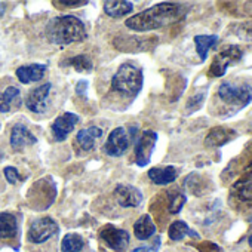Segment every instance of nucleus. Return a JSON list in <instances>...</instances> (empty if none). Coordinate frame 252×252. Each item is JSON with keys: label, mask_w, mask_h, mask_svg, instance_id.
<instances>
[{"label": "nucleus", "mask_w": 252, "mask_h": 252, "mask_svg": "<svg viewBox=\"0 0 252 252\" xmlns=\"http://www.w3.org/2000/svg\"><path fill=\"white\" fill-rule=\"evenodd\" d=\"M128 147H129V138L126 135L125 128H116L110 132L104 144V152L111 158H120L126 153Z\"/></svg>", "instance_id": "9b49d317"}, {"label": "nucleus", "mask_w": 252, "mask_h": 252, "mask_svg": "<svg viewBox=\"0 0 252 252\" xmlns=\"http://www.w3.org/2000/svg\"><path fill=\"white\" fill-rule=\"evenodd\" d=\"M17 231H18L17 217L9 212H0V240L15 237Z\"/></svg>", "instance_id": "aec40b11"}, {"label": "nucleus", "mask_w": 252, "mask_h": 252, "mask_svg": "<svg viewBox=\"0 0 252 252\" xmlns=\"http://www.w3.org/2000/svg\"><path fill=\"white\" fill-rule=\"evenodd\" d=\"M156 233V225L150 215H143L134 224V234L140 240H147Z\"/></svg>", "instance_id": "4be33fe9"}, {"label": "nucleus", "mask_w": 252, "mask_h": 252, "mask_svg": "<svg viewBox=\"0 0 252 252\" xmlns=\"http://www.w3.org/2000/svg\"><path fill=\"white\" fill-rule=\"evenodd\" d=\"M58 231V224L49 218V217H43L39 220H34L29 228V240L32 243H45L46 240H49L55 233Z\"/></svg>", "instance_id": "0eeeda50"}, {"label": "nucleus", "mask_w": 252, "mask_h": 252, "mask_svg": "<svg viewBox=\"0 0 252 252\" xmlns=\"http://www.w3.org/2000/svg\"><path fill=\"white\" fill-rule=\"evenodd\" d=\"M249 147H252V143H251V144H249Z\"/></svg>", "instance_id": "ea45409f"}, {"label": "nucleus", "mask_w": 252, "mask_h": 252, "mask_svg": "<svg viewBox=\"0 0 252 252\" xmlns=\"http://www.w3.org/2000/svg\"><path fill=\"white\" fill-rule=\"evenodd\" d=\"M249 171H252V163L249 165Z\"/></svg>", "instance_id": "58836bf2"}, {"label": "nucleus", "mask_w": 252, "mask_h": 252, "mask_svg": "<svg viewBox=\"0 0 252 252\" xmlns=\"http://www.w3.org/2000/svg\"><path fill=\"white\" fill-rule=\"evenodd\" d=\"M158 42L156 37H138V36H119L113 40L116 49L122 52H141L149 51L152 45Z\"/></svg>", "instance_id": "9d476101"}, {"label": "nucleus", "mask_w": 252, "mask_h": 252, "mask_svg": "<svg viewBox=\"0 0 252 252\" xmlns=\"http://www.w3.org/2000/svg\"><path fill=\"white\" fill-rule=\"evenodd\" d=\"M237 135L236 131L233 129H228V128H214L205 138V146L206 147H211V149H217V147H221L224 144H227L228 141L234 140V137Z\"/></svg>", "instance_id": "f3484780"}, {"label": "nucleus", "mask_w": 252, "mask_h": 252, "mask_svg": "<svg viewBox=\"0 0 252 252\" xmlns=\"http://www.w3.org/2000/svg\"><path fill=\"white\" fill-rule=\"evenodd\" d=\"M233 193L237 199L246 205H252V177L237 181L233 186Z\"/></svg>", "instance_id": "393cba45"}, {"label": "nucleus", "mask_w": 252, "mask_h": 252, "mask_svg": "<svg viewBox=\"0 0 252 252\" xmlns=\"http://www.w3.org/2000/svg\"><path fill=\"white\" fill-rule=\"evenodd\" d=\"M46 39L60 46H65L74 42H82L86 39V29L85 24L73 17V15H63L52 18L45 30Z\"/></svg>", "instance_id": "f03ea898"}, {"label": "nucleus", "mask_w": 252, "mask_h": 252, "mask_svg": "<svg viewBox=\"0 0 252 252\" xmlns=\"http://www.w3.org/2000/svg\"><path fill=\"white\" fill-rule=\"evenodd\" d=\"M243 57V52L239 46H227L224 51H221L218 55H215L212 64H211V68L208 71V74L211 77H221L225 74L227 68L230 64H234L237 61H240Z\"/></svg>", "instance_id": "423d86ee"}, {"label": "nucleus", "mask_w": 252, "mask_h": 252, "mask_svg": "<svg viewBox=\"0 0 252 252\" xmlns=\"http://www.w3.org/2000/svg\"><path fill=\"white\" fill-rule=\"evenodd\" d=\"M203 99H205V92L194 94V95L189 99V102H187V110H189V111H194V110L200 108Z\"/></svg>", "instance_id": "2f4dec72"}, {"label": "nucleus", "mask_w": 252, "mask_h": 252, "mask_svg": "<svg viewBox=\"0 0 252 252\" xmlns=\"http://www.w3.org/2000/svg\"><path fill=\"white\" fill-rule=\"evenodd\" d=\"M132 252H150V248H147V246H140V248H135Z\"/></svg>", "instance_id": "c9c22d12"}, {"label": "nucleus", "mask_w": 252, "mask_h": 252, "mask_svg": "<svg viewBox=\"0 0 252 252\" xmlns=\"http://www.w3.org/2000/svg\"><path fill=\"white\" fill-rule=\"evenodd\" d=\"M55 197H57V187L48 178H42L36 181L29 191V202L37 211L48 209L54 203Z\"/></svg>", "instance_id": "39448f33"}, {"label": "nucleus", "mask_w": 252, "mask_h": 252, "mask_svg": "<svg viewBox=\"0 0 252 252\" xmlns=\"http://www.w3.org/2000/svg\"><path fill=\"white\" fill-rule=\"evenodd\" d=\"M3 174H5V178L8 180L9 184H17L21 180V175H20L18 169L14 168V166H6L3 169Z\"/></svg>", "instance_id": "473e14b6"}, {"label": "nucleus", "mask_w": 252, "mask_h": 252, "mask_svg": "<svg viewBox=\"0 0 252 252\" xmlns=\"http://www.w3.org/2000/svg\"><path fill=\"white\" fill-rule=\"evenodd\" d=\"M218 98L236 113L252 101V88L245 82H222L218 88Z\"/></svg>", "instance_id": "20e7f679"}, {"label": "nucleus", "mask_w": 252, "mask_h": 252, "mask_svg": "<svg viewBox=\"0 0 252 252\" xmlns=\"http://www.w3.org/2000/svg\"><path fill=\"white\" fill-rule=\"evenodd\" d=\"M88 2L86 0H55L54 5L61 6V8H80L85 6Z\"/></svg>", "instance_id": "7c9ffc66"}, {"label": "nucleus", "mask_w": 252, "mask_h": 252, "mask_svg": "<svg viewBox=\"0 0 252 252\" xmlns=\"http://www.w3.org/2000/svg\"><path fill=\"white\" fill-rule=\"evenodd\" d=\"M99 237L104 240V243L111 248L116 252H123L129 245V233L126 230L117 228L111 224L105 225L99 231Z\"/></svg>", "instance_id": "6e6552de"}, {"label": "nucleus", "mask_w": 252, "mask_h": 252, "mask_svg": "<svg viewBox=\"0 0 252 252\" xmlns=\"http://www.w3.org/2000/svg\"><path fill=\"white\" fill-rule=\"evenodd\" d=\"M249 245H251V246H252V236H251V237H249Z\"/></svg>", "instance_id": "4c0bfd02"}, {"label": "nucleus", "mask_w": 252, "mask_h": 252, "mask_svg": "<svg viewBox=\"0 0 252 252\" xmlns=\"http://www.w3.org/2000/svg\"><path fill=\"white\" fill-rule=\"evenodd\" d=\"M158 143V134L155 131H144L135 143V162L138 166L150 163L155 146Z\"/></svg>", "instance_id": "1a4fd4ad"}, {"label": "nucleus", "mask_w": 252, "mask_h": 252, "mask_svg": "<svg viewBox=\"0 0 252 252\" xmlns=\"http://www.w3.org/2000/svg\"><path fill=\"white\" fill-rule=\"evenodd\" d=\"M187 9L180 3H158L126 20L125 26L132 32H153L171 26L184 18Z\"/></svg>", "instance_id": "f257e3e1"}, {"label": "nucleus", "mask_w": 252, "mask_h": 252, "mask_svg": "<svg viewBox=\"0 0 252 252\" xmlns=\"http://www.w3.org/2000/svg\"><path fill=\"white\" fill-rule=\"evenodd\" d=\"M51 83H43L40 86H37L36 89H33L27 98H26V107L33 111V113H45L46 108H48V96H49V92H51Z\"/></svg>", "instance_id": "ddd939ff"}, {"label": "nucleus", "mask_w": 252, "mask_h": 252, "mask_svg": "<svg viewBox=\"0 0 252 252\" xmlns=\"http://www.w3.org/2000/svg\"><path fill=\"white\" fill-rule=\"evenodd\" d=\"M178 172L174 166H163V168H152L149 171V178L158 186H166L177 180Z\"/></svg>", "instance_id": "6ab92c4d"}, {"label": "nucleus", "mask_w": 252, "mask_h": 252, "mask_svg": "<svg viewBox=\"0 0 252 252\" xmlns=\"http://www.w3.org/2000/svg\"><path fill=\"white\" fill-rule=\"evenodd\" d=\"M104 11L111 18H122L129 15L134 11V5L126 0H116V2H104Z\"/></svg>", "instance_id": "412c9836"}, {"label": "nucleus", "mask_w": 252, "mask_h": 252, "mask_svg": "<svg viewBox=\"0 0 252 252\" xmlns=\"http://www.w3.org/2000/svg\"><path fill=\"white\" fill-rule=\"evenodd\" d=\"M114 196L120 206L123 208H135L143 200V193L129 184H119L114 189Z\"/></svg>", "instance_id": "4468645a"}, {"label": "nucleus", "mask_w": 252, "mask_h": 252, "mask_svg": "<svg viewBox=\"0 0 252 252\" xmlns=\"http://www.w3.org/2000/svg\"><path fill=\"white\" fill-rule=\"evenodd\" d=\"M20 101V89L15 86H9L6 91L0 92V111L8 113L12 108V104Z\"/></svg>", "instance_id": "cd10ccee"}, {"label": "nucleus", "mask_w": 252, "mask_h": 252, "mask_svg": "<svg viewBox=\"0 0 252 252\" xmlns=\"http://www.w3.org/2000/svg\"><path fill=\"white\" fill-rule=\"evenodd\" d=\"M197 249L200 252H222V249L218 245L212 243V242H203V243H200L197 246Z\"/></svg>", "instance_id": "72a5a7b5"}, {"label": "nucleus", "mask_w": 252, "mask_h": 252, "mask_svg": "<svg viewBox=\"0 0 252 252\" xmlns=\"http://www.w3.org/2000/svg\"><path fill=\"white\" fill-rule=\"evenodd\" d=\"M242 40H246V42H252V23H243V24H239L236 27V32H234Z\"/></svg>", "instance_id": "c756f323"}, {"label": "nucleus", "mask_w": 252, "mask_h": 252, "mask_svg": "<svg viewBox=\"0 0 252 252\" xmlns=\"http://www.w3.org/2000/svg\"><path fill=\"white\" fill-rule=\"evenodd\" d=\"M187 202V197L186 194H183L181 191L178 190H174V191H169V202H168V209L171 214H178L183 206L186 205Z\"/></svg>", "instance_id": "c85d7f7f"}, {"label": "nucleus", "mask_w": 252, "mask_h": 252, "mask_svg": "<svg viewBox=\"0 0 252 252\" xmlns=\"http://www.w3.org/2000/svg\"><path fill=\"white\" fill-rule=\"evenodd\" d=\"M85 246V240L77 233H68L63 237L61 251L63 252H80Z\"/></svg>", "instance_id": "bb28decb"}, {"label": "nucleus", "mask_w": 252, "mask_h": 252, "mask_svg": "<svg viewBox=\"0 0 252 252\" xmlns=\"http://www.w3.org/2000/svg\"><path fill=\"white\" fill-rule=\"evenodd\" d=\"M65 67H73L74 70L80 71V73H89L92 70V61L88 55L85 54H80V55H76V57H71V58H67L61 63Z\"/></svg>", "instance_id": "a878e982"}, {"label": "nucleus", "mask_w": 252, "mask_h": 252, "mask_svg": "<svg viewBox=\"0 0 252 252\" xmlns=\"http://www.w3.org/2000/svg\"><path fill=\"white\" fill-rule=\"evenodd\" d=\"M5 11H6V6H5V3H0V17H2V15L5 14Z\"/></svg>", "instance_id": "e433bc0d"}, {"label": "nucleus", "mask_w": 252, "mask_h": 252, "mask_svg": "<svg viewBox=\"0 0 252 252\" xmlns=\"http://www.w3.org/2000/svg\"><path fill=\"white\" fill-rule=\"evenodd\" d=\"M102 137V129L98 128V126H89V128L80 129L76 135V141L79 144V147L85 152H91L95 149V144L98 141V138Z\"/></svg>", "instance_id": "dca6fc26"}, {"label": "nucleus", "mask_w": 252, "mask_h": 252, "mask_svg": "<svg viewBox=\"0 0 252 252\" xmlns=\"http://www.w3.org/2000/svg\"><path fill=\"white\" fill-rule=\"evenodd\" d=\"M45 71H46V65H43V64L21 65L17 68V77L20 79L21 83L29 85V83L40 80L45 76Z\"/></svg>", "instance_id": "a211bd4d"}, {"label": "nucleus", "mask_w": 252, "mask_h": 252, "mask_svg": "<svg viewBox=\"0 0 252 252\" xmlns=\"http://www.w3.org/2000/svg\"><path fill=\"white\" fill-rule=\"evenodd\" d=\"M144 83L143 70L131 63L122 64L111 77V91L119 92L128 98H135Z\"/></svg>", "instance_id": "7ed1b4c3"}, {"label": "nucleus", "mask_w": 252, "mask_h": 252, "mask_svg": "<svg viewBox=\"0 0 252 252\" xmlns=\"http://www.w3.org/2000/svg\"><path fill=\"white\" fill-rule=\"evenodd\" d=\"M217 43H218V36H217V34H211V36L199 34V36H196V37H194L196 51H197V55L200 57V60H202V61H205V60H206L209 49H211V48H214Z\"/></svg>", "instance_id": "b1692460"}, {"label": "nucleus", "mask_w": 252, "mask_h": 252, "mask_svg": "<svg viewBox=\"0 0 252 252\" xmlns=\"http://www.w3.org/2000/svg\"><path fill=\"white\" fill-rule=\"evenodd\" d=\"M37 143V138L30 132V129L24 125H15L11 131V146L18 150L27 146H33Z\"/></svg>", "instance_id": "2eb2a0df"}, {"label": "nucleus", "mask_w": 252, "mask_h": 252, "mask_svg": "<svg viewBox=\"0 0 252 252\" xmlns=\"http://www.w3.org/2000/svg\"><path fill=\"white\" fill-rule=\"evenodd\" d=\"M86 88H88V82H86V80H80V82L76 85V92H77L79 95H83L85 91H86Z\"/></svg>", "instance_id": "f704fd0d"}, {"label": "nucleus", "mask_w": 252, "mask_h": 252, "mask_svg": "<svg viewBox=\"0 0 252 252\" xmlns=\"http://www.w3.org/2000/svg\"><path fill=\"white\" fill-rule=\"evenodd\" d=\"M168 234H169V239H171V240H175V242L183 240L186 236L199 239V233H196L194 230H191L184 221H174V222L169 225Z\"/></svg>", "instance_id": "5701e85b"}, {"label": "nucleus", "mask_w": 252, "mask_h": 252, "mask_svg": "<svg viewBox=\"0 0 252 252\" xmlns=\"http://www.w3.org/2000/svg\"><path fill=\"white\" fill-rule=\"evenodd\" d=\"M79 116L74 113H64L61 116H58L52 125H51V131L54 134V138L57 141H64L67 138V135L74 129V126L79 122Z\"/></svg>", "instance_id": "f8f14e48"}]
</instances>
